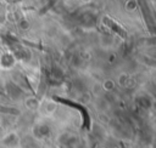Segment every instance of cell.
Returning a JSON list of instances; mask_svg holds the SVG:
<instances>
[{"label":"cell","instance_id":"1","mask_svg":"<svg viewBox=\"0 0 156 148\" xmlns=\"http://www.w3.org/2000/svg\"><path fill=\"white\" fill-rule=\"evenodd\" d=\"M83 1H84V2H88V1H90V0H83Z\"/></svg>","mask_w":156,"mask_h":148}]
</instances>
